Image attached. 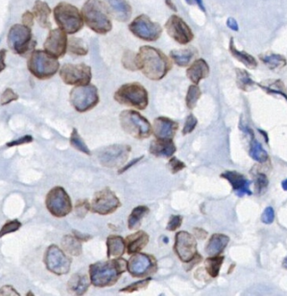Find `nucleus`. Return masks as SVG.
<instances>
[{
	"label": "nucleus",
	"instance_id": "1",
	"mask_svg": "<svg viewBox=\"0 0 287 296\" xmlns=\"http://www.w3.org/2000/svg\"><path fill=\"white\" fill-rule=\"evenodd\" d=\"M138 70H142L148 79L158 81L169 73L172 62L159 49L149 45L142 46L137 54Z\"/></svg>",
	"mask_w": 287,
	"mask_h": 296
},
{
	"label": "nucleus",
	"instance_id": "2",
	"mask_svg": "<svg viewBox=\"0 0 287 296\" xmlns=\"http://www.w3.org/2000/svg\"><path fill=\"white\" fill-rule=\"evenodd\" d=\"M127 270L128 262L119 257L91 264L88 273L91 284L97 288H106L114 285Z\"/></svg>",
	"mask_w": 287,
	"mask_h": 296
},
{
	"label": "nucleus",
	"instance_id": "3",
	"mask_svg": "<svg viewBox=\"0 0 287 296\" xmlns=\"http://www.w3.org/2000/svg\"><path fill=\"white\" fill-rule=\"evenodd\" d=\"M84 22L96 33L107 34L112 30L110 13L101 0H87L82 8Z\"/></svg>",
	"mask_w": 287,
	"mask_h": 296
},
{
	"label": "nucleus",
	"instance_id": "4",
	"mask_svg": "<svg viewBox=\"0 0 287 296\" xmlns=\"http://www.w3.org/2000/svg\"><path fill=\"white\" fill-rule=\"evenodd\" d=\"M28 70L38 79H49L58 71V60L43 50H35L28 60Z\"/></svg>",
	"mask_w": 287,
	"mask_h": 296
},
{
	"label": "nucleus",
	"instance_id": "5",
	"mask_svg": "<svg viewBox=\"0 0 287 296\" xmlns=\"http://www.w3.org/2000/svg\"><path fill=\"white\" fill-rule=\"evenodd\" d=\"M59 28L68 34H75L84 26V19L78 8L66 2L59 3L53 11Z\"/></svg>",
	"mask_w": 287,
	"mask_h": 296
},
{
	"label": "nucleus",
	"instance_id": "6",
	"mask_svg": "<svg viewBox=\"0 0 287 296\" xmlns=\"http://www.w3.org/2000/svg\"><path fill=\"white\" fill-rule=\"evenodd\" d=\"M114 97L119 104L141 111L145 110L148 104L147 89L139 83L123 85L115 91Z\"/></svg>",
	"mask_w": 287,
	"mask_h": 296
},
{
	"label": "nucleus",
	"instance_id": "7",
	"mask_svg": "<svg viewBox=\"0 0 287 296\" xmlns=\"http://www.w3.org/2000/svg\"><path fill=\"white\" fill-rule=\"evenodd\" d=\"M120 123L122 130L137 139L148 138L153 132L150 122L139 112L133 110L122 111Z\"/></svg>",
	"mask_w": 287,
	"mask_h": 296
},
{
	"label": "nucleus",
	"instance_id": "8",
	"mask_svg": "<svg viewBox=\"0 0 287 296\" xmlns=\"http://www.w3.org/2000/svg\"><path fill=\"white\" fill-rule=\"evenodd\" d=\"M7 43L11 51L19 55H26L36 45L30 27L24 24L11 26L8 33Z\"/></svg>",
	"mask_w": 287,
	"mask_h": 296
},
{
	"label": "nucleus",
	"instance_id": "9",
	"mask_svg": "<svg viewBox=\"0 0 287 296\" xmlns=\"http://www.w3.org/2000/svg\"><path fill=\"white\" fill-rule=\"evenodd\" d=\"M70 104L78 112H86L96 107L99 102L98 90L91 84L76 86L70 94Z\"/></svg>",
	"mask_w": 287,
	"mask_h": 296
},
{
	"label": "nucleus",
	"instance_id": "10",
	"mask_svg": "<svg viewBox=\"0 0 287 296\" xmlns=\"http://www.w3.org/2000/svg\"><path fill=\"white\" fill-rule=\"evenodd\" d=\"M49 212L56 217H64L72 210L70 197L62 187H55L47 194L45 200Z\"/></svg>",
	"mask_w": 287,
	"mask_h": 296
},
{
	"label": "nucleus",
	"instance_id": "11",
	"mask_svg": "<svg viewBox=\"0 0 287 296\" xmlns=\"http://www.w3.org/2000/svg\"><path fill=\"white\" fill-rule=\"evenodd\" d=\"M129 29L136 37L147 42L158 40L162 33L161 26L144 14L134 19L129 24Z\"/></svg>",
	"mask_w": 287,
	"mask_h": 296
},
{
	"label": "nucleus",
	"instance_id": "12",
	"mask_svg": "<svg viewBox=\"0 0 287 296\" xmlns=\"http://www.w3.org/2000/svg\"><path fill=\"white\" fill-rule=\"evenodd\" d=\"M60 77L69 86H86L91 81V68L85 63H65L60 70Z\"/></svg>",
	"mask_w": 287,
	"mask_h": 296
},
{
	"label": "nucleus",
	"instance_id": "13",
	"mask_svg": "<svg viewBox=\"0 0 287 296\" xmlns=\"http://www.w3.org/2000/svg\"><path fill=\"white\" fill-rule=\"evenodd\" d=\"M157 263L154 256L136 253L133 254L128 262V271L133 277L146 278L157 271Z\"/></svg>",
	"mask_w": 287,
	"mask_h": 296
},
{
	"label": "nucleus",
	"instance_id": "14",
	"mask_svg": "<svg viewBox=\"0 0 287 296\" xmlns=\"http://www.w3.org/2000/svg\"><path fill=\"white\" fill-rule=\"evenodd\" d=\"M44 263L49 271L57 275H63L70 272L71 260L65 252L57 245H51L45 252Z\"/></svg>",
	"mask_w": 287,
	"mask_h": 296
},
{
	"label": "nucleus",
	"instance_id": "15",
	"mask_svg": "<svg viewBox=\"0 0 287 296\" xmlns=\"http://www.w3.org/2000/svg\"><path fill=\"white\" fill-rule=\"evenodd\" d=\"M130 151L131 148L128 145H111L100 150L97 156L103 166L115 168L124 165Z\"/></svg>",
	"mask_w": 287,
	"mask_h": 296
},
{
	"label": "nucleus",
	"instance_id": "16",
	"mask_svg": "<svg viewBox=\"0 0 287 296\" xmlns=\"http://www.w3.org/2000/svg\"><path fill=\"white\" fill-rule=\"evenodd\" d=\"M120 206L121 203L116 195L106 188L95 195L90 204V209L96 214L106 215L114 213Z\"/></svg>",
	"mask_w": 287,
	"mask_h": 296
},
{
	"label": "nucleus",
	"instance_id": "17",
	"mask_svg": "<svg viewBox=\"0 0 287 296\" xmlns=\"http://www.w3.org/2000/svg\"><path fill=\"white\" fill-rule=\"evenodd\" d=\"M174 251L182 263H189L199 254L197 253V241L192 234L180 231L175 235Z\"/></svg>",
	"mask_w": 287,
	"mask_h": 296
},
{
	"label": "nucleus",
	"instance_id": "18",
	"mask_svg": "<svg viewBox=\"0 0 287 296\" xmlns=\"http://www.w3.org/2000/svg\"><path fill=\"white\" fill-rule=\"evenodd\" d=\"M165 29L170 37L180 45H187L194 39L191 28L178 15H172L168 19Z\"/></svg>",
	"mask_w": 287,
	"mask_h": 296
},
{
	"label": "nucleus",
	"instance_id": "19",
	"mask_svg": "<svg viewBox=\"0 0 287 296\" xmlns=\"http://www.w3.org/2000/svg\"><path fill=\"white\" fill-rule=\"evenodd\" d=\"M66 32L60 28L53 29L44 42V51L56 59L65 55L68 49V37Z\"/></svg>",
	"mask_w": 287,
	"mask_h": 296
},
{
	"label": "nucleus",
	"instance_id": "20",
	"mask_svg": "<svg viewBox=\"0 0 287 296\" xmlns=\"http://www.w3.org/2000/svg\"><path fill=\"white\" fill-rule=\"evenodd\" d=\"M179 125L176 122L164 117H160L155 119L154 125L152 127L153 132L158 139L172 140L176 133Z\"/></svg>",
	"mask_w": 287,
	"mask_h": 296
},
{
	"label": "nucleus",
	"instance_id": "21",
	"mask_svg": "<svg viewBox=\"0 0 287 296\" xmlns=\"http://www.w3.org/2000/svg\"><path fill=\"white\" fill-rule=\"evenodd\" d=\"M221 177L230 182L238 196H243L244 195L252 194L249 189L250 181H247L243 175L239 174L237 171H226L221 175Z\"/></svg>",
	"mask_w": 287,
	"mask_h": 296
},
{
	"label": "nucleus",
	"instance_id": "22",
	"mask_svg": "<svg viewBox=\"0 0 287 296\" xmlns=\"http://www.w3.org/2000/svg\"><path fill=\"white\" fill-rule=\"evenodd\" d=\"M175 151L176 147L173 144V140L156 138L152 141L149 147V152L156 157H172Z\"/></svg>",
	"mask_w": 287,
	"mask_h": 296
},
{
	"label": "nucleus",
	"instance_id": "23",
	"mask_svg": "<svg viewBox=\"0 0 287 296\" xmlns=\"http://www.w3.org/2000/svg\"><path fill=\"white\" fill-rule=\"evenodd\" d=\"M209 66L205 60L202 59L195 60L190 67L187 70V77L194 84L198 85L204 78H207L209 75Z\"/></svg>",
	"mask_w": 287,
	"mask_h": 296
},
{
	"label": "nucleus",
	"instance_id": "24",
	"mask_svg": "<svg viewBox=\"0 0 287 296\" xmlns=\"http://www.w3.org/2000/svg\"><path fill=\"white\" fill-rule=\"evenodd\" d=\"M149 237L144 231H137L126 238L125 243L127 252L129 255H133L142 251L148 243Z\"/></svg>",
	"mask_w": 287,
	"mask_h": 296
},
{
	"label": "nucleus",
	"instance_id": "25",
	"mask_svg": "<svg viewBox=\"0 0 287 296\" xmlns=\"http://www.w3.org/2000/svg\"><path fill=\"white\" fill-rule=\"evenodd\" d=\"M229 242V237L223 234H214L206 245L205 251L209 256H220Z\"/></svg>",
	"mask_w": 287,
	"mask_h": 296
},
{
	"label": "nucleus",
	"instance_id": "26",
	"mask_svg": "<svg viewBox=\"0 0 287 296\" xmlns=\"http://www.w3.org/2000/svg\"><path fill=\"white\" fill-rule=\"evenodd\" d=\"M90 278L85 274H76L72 275L68 281V290L77 296H83L87 292L90 286Z\"/></svg>",
	"mask_w": 287,
	"mask_h": 296
},
{
	"label": "nucleus",
	"instance_id": "27",
	"mask_svg": "<svg viewBox=\"0 0 287 296\" xmlns=\"http://www.w3.org/2000/svg\"><path fill=\"white\" fill-rule=\"evenodd\" d=\"M108 4L114 12L115 19L120 22L129 21L131 14L132 8L127 0H106Z\"/></svg>",
	"mask_w": 287,
	"mask_h": 296
},
{
	"label": "nucleus",
	"instance_id": "28",
	"mask_svg": "<svg viewBox=\"0 0 287 296\" xmlns=\"http://www.w3.org/2000/svg\"><path fill=\"white\" fill-rule=\"evenodd\" d=\"M125 240L119 236H110L107 239V256L110 259L119 258L125 253Z\"/></svg>",
	"mask_w": 287,
	"mask_h": 296
},
{
	"label": "nucleus",
	"instance_id": "29",
	"mask_svg": "<svg viewBox=\"0 0 287 296\" xmlns=\"http://www.w3.org/2000/svg\"><path fill=\"white\" fill-rule=\"evenodd\" d=\"M52 10L47 3L37 0L34 4L33 15L37 19V22L43 28H51L52 24L50 21V15Z\"/></svg>",
	"mask_w": 287,
	"mask_h": 296
},
{
	"label": "nucleus",
	"instance_id": "30",
	"mask_svg": "<svg viewBox=\"0 0 287 296\" xmlns=\"http://www.w3.org/2000/svg\"><path fill=\"white\" fill-rule=\"evenodd\" d=\"M61 246L63 251L70 256H78L82 254L81 241L75 236H65L62 240Z\"/></svg>",
	"mask_w": 287,
	"mask_h": 296
},
{
	"label": "nucleus",
	"instance_id": "31",
	"mask_svg": "<svg viewBox=\"0 0 287 296\" xmlns=\"http://www.w3.org/2000/svg\"><path fill=\"white\" fill-rule=\"evenodd\" d=\"M229 50H230V52L232 53V55L236 59L239 60V62H241L247 68L255 69L258 65L257 61L253 56L248 54L247 52L238 51L236 49L234 43H233V38H231V40H230Z\"/></svg>",
	"mask_w": 287,
	"mask_h": 296
},
{
	"label": "nucleus",
	"instance_id": "32",
	"mask_svg": "<svg viewBox=\"0 0 287 296\" xmlns=\"http://www.w3.org/2000/svg\"><path fill=\"white\" fill-rule=\"evenodd\" d=\"M194 56L195 53L191 49L173 50L170 52V58L173 60V63L180 67L188 66L191 63Z\"/></svg>",
	"mask_w": 287,
	"mask_h": 296
},
{
	"label": "nucleus",
	"instance_id": "33",
	"mask_svg": "<svg viewBox=\"0 0 287 296\" xmlns=\"http://www.w3.org/2000/svg\"><path fill=\"white\" fill-rule=\"evenodd\" d=\"M149 213V208L147 206L141 205L135 207L128 220V226L130 230H137L141 226L143 219Z\"/></svg>",
	"mask_w": 287,
	"mask_h": 296
},
{
	"label": "nucleus",
	"instance_id": "34",
	"mask_svg": "<svg viewBox=\"0 0 287 296\" xmlns=\"http://www.w3.org/2000/svg\"><path fill=\"white\" fill-rule=\"evenodd\" d=\"M224 261L223 256H210L205 262L206 273L211 277H217L221 270V265Z\"/></svg>",
	"mask_w": 287,
	"mask_h": 296
},
{
	"label": "nucleus",
	"instance_id": "35",
	"mask_svg": "<svg viewBox=\"0 0 287 296\" xmlns=\"http://www.w3.org/2000/svg\"><path fill=\"white\" fill-rule=\"evenodd\" d=\"M67 51L74 55L85 56L88 54V50L84 41L78 37H71L68 39Z\"/></svg>",
	"mask_w": 287,
	"mask_h": 296
},
{
	"label": "nucleus",
	"instance_id": "36",
	"mask_svg": "<svg viewBox=\"0 0 287 296\" xmlns=\"http://www.w3.org/2000/svg\"><path fill=\"white\" fill-rule=\"evenodd\" d=\"M260 59L271 70L280 69L287 64L286 59L279 54L260 56Z\"/></svg>",
	"mask_w": 287,
	"mask_h": 296
},
{
	"label": "nucleus",
	"instance_id": "37",
	"mask_svg": "<svg viewBox=\"0 0 287 296\" xmlns=\"http://www.w3.org/2000/svg\"><path fill=\"white\" fill-rule=\"evenodd\" d=\"M236 82L239 89L243 90H249L255 85V83L247 70H239V69L236 70Z\"/></svg>",
	"mask_w": 287,
	"mask_h": 296
},
{
	"label": "nucleus",
	"instance_id": "38",
	"mask_svg": "<svg viewBox=\"0 0 287 296\" xmlns=\"http://www.w3.org/2000/svg\"><path fill=\"white\" fill-rule=\"evenodd\" d=\"M249 153L253 159L259 163H265L268 159L267 152L265 151L258 141L254 140L252 142Z\"/></svg>",
	"mask_w": 287,
	"mask_h": 296
},
{
	"label": "nucleus",
	"instance_id": "39",
	"mask_svg": "<svg viewBox=\"0 0 287 296\" xmlns=\"http://www.w3.org/2000/svg\"><path fill=\"white\" fill-rule=\"evenodd\" d=\"M201 96V91L199 86L197 85H192V86H189L187 96H186L187 107L189 110L195 109Z\"/></svg>",
	"mask_w": 287,
	"mask_h": 296
},
{
	"label": "nucleus",
	"instance_id": "40",
	"mask_svg": "<svg viewBox=\"0 0 287 296\" xmlns=\"http://www.w3.org/2000/svg\"><path fill=\"white\" fill-rule=\"evenodd\" d=\"M70 145L73 146L74 148H77L78 151L83 152L88 156H90V150L88 148V146L86 145L85 141L83 140V138L80 137V135L78 132L77 129H73V131L70 136Z\"/></svg>",
	"mask_w": 287,
	"mask_h": 296
},
{
	"label": "nucleus",
	"instance_id": "41",
	"mask_svg": "<svg viewBox=\"0 0 287 296\" xmlns=\"http://www.w3.org/2000/svg\"><path fill=\"white\" fill-rule=\"evenodd\" d=\"M122 65L127 70L136 71L138 70L137 63V54L130 51H126L122 57Z\"/></svg>",
	"mask_w": 287,
	"mask_h": 296
},
{
	"label": "nucleus",
	"instance_id": "42",
	"mask_svg": "<svg viewBox=\"0 0 287 296\" xmlns=\"http://www.w3.org/2000/svg\"><path fill=\"white\" fill-rule=\"evenodd\" d=\"M21 226H22L21 222H19L18 220H12V221L6 222L4 226L2 227V229L0 230V238H2L8 234L13 233V232L18 231L21 228Z\"/></svg>",
	"mask_w": 287,
	"mask_h": 296
},
{
	"label": "nucleus",
	"instance_id": "43",
	"mask_svg": "<svg viewBox=\"0 0 287 296\" xmlns=\"http://www.w3.org/2000/svg\"><path fill=\"white\" fill-rule=\"evenodd\" d=\"M151 278H147L145 280L143 281H137V282H134L131 285L126 287L125 289H122V290H120V292L123 293H133L137 290H141V289H144L147 288V285L149 284L150 282Z\"/></svg>",
	"mask_w": 287,
	"mask_h": 296
},
{
	"label": "nucleus",
	"instance_id": "44",
	"mask_svg": "<svg viewBox=\"0 0 287 296\" xmlns=\"http://www.w3.org/2000/svg\"><path fill=\"white\" fill-rule=\"evenodd\" d=\"M89 209H90V204L86 199L78 201L75 206V213L79 218H84L85 215H87Z\"/></svg>",
	"mask_w": 287,
	"mask_h": 296
},
{
	"label": "nucleus",
	"instance_id": "45",
	"mask_svg": "<svg viewBox=\"0 0 287 296\" xmlns=\"http://www.w3.org/2000/svg\"><path fill=\"white\" fill-rule=\"evenodd\" d=\"M18 99H19L18 94L15 93L14 90L8 88L2 94L1 98H0V104L1 105H6V104H10L11 102L18 100Z\"/></svg>",
	"mask_w": 287,
	"mask_h": 296
},
{
	"label": "nucleus",
	"instance_id": "46",
	"mask_svg": "<svg viewBox=\"0 0 287 296\" xmlns=\"http://www.w3.org/2000/svg\"><path fill=\"white\" fill-rule=\"evenodd\" d=\"M168 167H169L171 173L175 174V173H178V172H180V171H182L183 169H185L186 164L182 163L180 160L177 159L176 157L172 156L171 159L170 160V162L168 163Z\"/></svg>",
	"mask_w": 287,
	"mask_h": 296
},
{
	"label": "nucleus",
	"instance_id": "47",
	"mask_svg": "<svg viewBox=\"0 0 287 296\" xmlns=\"http://www.w3.org/2000/svg\"><path fill=\"white\" fill-rule=\"evenodd\" d=\"M197 122H198V120L195 118V116L193 115V114L188 115V118L186 119V122H185L184 127H183V130H182V134L185 136V135L191 133L192 131L195 130L196 125H197Z\"/></svg>",
	"mask_w": 287,
	"mask_h": 296
},
{
	"label": "nucleus",
	"instance_id": "48",
	"mask_svg": "<svg viewBox=\"0 0 287 296\" xmlns=\"http://www.w3.org/2000/svg\"><path fill=\"white\" fill-rule=\"evenodd\" d=\"M182 223V217L180 215H172L167 225V230L169 231H175L180 228Z\"/></svg>",
	"mask_w": 287,
	"mask_h": 296
},
{
	"label": "nucleus",
	"instance_id": "49",
	"mask_svg": "<svg viewBox=\"0 0 287 296\" xmlns=\"http://www.w3.org/2000/svg\"><path fill=\"white\" fill-rule=\"evenodd\" d=\"M284 84H282L280 81H276L274 82L273 84H272L271 86H269L268 87H262L263 89H265V90H267V91H270V92L273 93H279V94H281L282 96H285L286 97H287V95L285 94V90H284Z\"/></svg>",
	"mask_w": 287,
	"mask_h": 296
},
{
	"label": "nucleus",
	"instance_id": "50",
	"mask_svg": "<svg viewBox=\"0 0 287 296\" xmlns=\"http://www.w3.org/2000/svg\"><path fill=\"white\" fill-rule=\"evenodd\" d=\"M269 181L267 178L264 174L258 175L256 179V189L258 192H263L268 185Z\"/></svg>",
	"mask_w": 287,
	"mask_h": 296
},
{
	"label": "nucleus",
	"instance_id": "51",
	"mask_svg": "<svg viewBox=\"0 0 287 296\" xmlns=\"http://www.w3.org/2000/svg\"><path fill=\"white\" fill-rule=\"evenodd\" d=\"M274 217H275V214L273 207H266L262 214L261 221L265 224H270L274 221Z\"/></svg>",
	"mask_w": 287,
	"mask_h": 296
},
{
	"label": "nucleus",
	"instance_id": "52",
	"mask_svg": "<svg viewBox=\"0 0 287 296\" xmlns=\"http://www.w3.org/2000/svg\"><path fill=\"white\" fill-rule=\"evenodd\" d=\"M32 141H33V138L31 137V136L27 135V136H24V137H20L19 139H17V140L12 141V142L8 143L7 146L8 147H12V146L25 145V144H29V143H31Z\"/></svg>",
	"mask_w": 287,
	"mask_h": 296
},
{
	"label": "nucleus",
	"instance_id": "53",
	"mask_svg": "<svg viewBox=\"0 0 287 296\" xmlns=\"http://www.w3.org/2000/svg\"><path fill=\"white\" fill-rule=\"evenodd\" d=\"M20 296L11 286H4L0 289V296Z\"/></svg>",
	"mask_w": 287,
	"mask_h": 296
},
{
	"label": "nucleus",
	"instance_id": "54",
	"mask_svg": "<svg viewBox=\"0 0 287 296\" xmlns=\"http://www.w3.org/2000/svg\"><path fill=\"white\" fill-rule=\"evenodd\" d=\"M33 13H31L30 11H26V13L23 15V24L28 27H31L33 25Z\"/></svg>",
	"mask_w": 287,
	"mask_h": 296
},
{
	"label": "nucleus",
	"instance_id": "55",
	"mask_svg": "<svg viewBox=\"0 0 287 296\" xmlns=\"http://www.w3.org/2000/svg\"><path fill=\"white\" fill-rule=\"evenodd\" d=\"M6 51L5 50H0V72H2L5 69V57H6Z\"/></svg>",
	"mask_w": 287,
	"mask_h": 296
},
{
	"label": "nucleus",
	"instance_id": "56",
	"mask_svg": "<svg viewBox=\"0 0 287 296\" xmlns=\"http://www.w3.org/2000/svg\"><path fill=\"white\" fill-rule=\"evenodd\" d=\"M227 26H229L231 30H235V31H238V30H239L238 23H237L235 19H232V18H229V19H228V21H227Z\"/></svg>",
	"mask_w": 287,
	"mask_h": 296
},
{
	"label": "nucleus",
	"instance_id": "57",
	"mask_svg": "<svg viewBox=\"0 0 287 296\" xmlns=\"http://www.w3.org/2000/svg\"><path fill=\"white\" fill-rule=\"evenodd\" d=\"M194 233H195L196 237L200 239V240H204L205 238H206V236H207V233H206L205 230H203L202 229H199V228H196L194 230Z\"/></svg>",
	"mask_w": 287,
	"mask_h": 296
},
{
	"label": "nucleus",
	"instance_id": "58",
	"mask_svg": "<svg viewBox=\"0 0 287 296\" xmlns=\"http://www.w3.org/2000/svg\"><path fill=\"white\" fill-rule=\"evenodd\" d=\"M186 2H187L188 4H190V5L197 4V5L199 6L200 9H201L203 12L206 11V9H205V6H204V4H203V0H186Z\"/></svg>",
	"mask_w": 287,
	"mask_h": 296
},
{
	"label": "nucleus",
	"instance_id": "59",
	"mask_svg": "<svg viewBox=\"0 0 287 296\" xmlns=\"http://www.w3.org/2000/svg\"><path fill=\"white\" fill-rule=\"evenodd\" d=\"M142 158H143V157L136 158V159L133 160L131 163H129V164H128V165H125V166L122 167V169H121V170L119 171V174H122V173H123V172H125V171H127V170H129L130 167H132L133 165H135L136 163H138V162H139V161H140V160L142 159Z\"/></svg>",
	"mask_w": 287,
	"mask_h": 296
},
{
	"label": "nucleus",
	"instance_id": "60",
	"mask_svg": "<svg viewBox=\"0 0 287 296\" xmlns=\"http://www.w3.org/2000/svg\"><path fill=\"white\" fill-rule=\"evenodd\" d=\"M74 236L76 237H78V239L81 241H88V239L90 238V237H88L87 235L85 234L78 233L77 231H74Z\"/></svg>",
	"mask_w": 287,
	"mask_h": 296
},
{
	"label": "nucleus",
	"instance_id": "61",
	"mask_svg": "<svg viewBox=\"0 0 287 296\" xmlns=\"http://www.w3.org/2000/svg\"><path fill=\"white\" fill-rule=\"evenodd\" d=\"M165 3L171 9V10H173V11H177L176 6L174 5L173 2H172V0H165Z\"/></svg>",
	"mask_w": 287,
	"mask_h": 296
},
{
	"label": "nucleus",
	"instance_id": "62",
	"mask_svg": "<svg viewBox=\"0 0 287 296\" xmlns=\"http://www.w3.org/2000/svg\"><path fill=\"white\" fill-rule=\"evenodd\" d=\"M282 187H283V189L285 190H287V179L282 182Z\"/></svg>",
	"mask_w": 287,
	"mask_h": 296
},
{
	"label": "nucleus",
	"instance_id": "63",
	"mask_svg": "<svg viewBox=\"0 0 287 296\" xmlns=\"http://www.w3.org/2000/svg\"><path fill=\"white\" fill-rule=\"evenodd\" d=\"M283 266H285L286 268H287V258H286V260L284 261Z\"/></svg>",
	"mask_w": 287,
	"mask_h": 296
}]
</instances>
